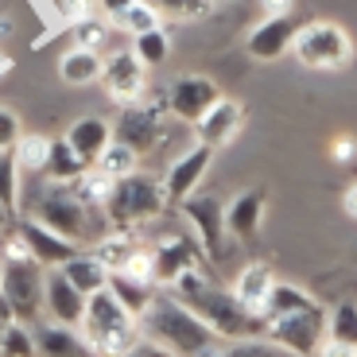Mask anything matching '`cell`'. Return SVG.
Wrapping results in <instances>:
<instances>
[{
    "mask_svg": "<svg viewBox=\"0 0 357 357\" xmlns=\"http://www.w3.org/2000/svg\"><path fill=\"white\" fill-rule=\"evenodd\" d=\"M167 291L175 295L187 311H195L222 342L264 338V319H260V314H252V311H245V307L233 299L229 287H222L214 276H210V268H206V264L183 272V276H178Z\"/></svg>",
    "mask_w": 357,
    "mask_h": 357,
    "instance_id": "6da1fadb",
    "label": "cell"
},
{
    "mask_svg": "<svg viewBox=\"0 0 357 357\" xmlns=\"http://www.w3.org/2000/svg\"><path fill=\"white\" fill-rule=\"evenodd\" d=\"M136 322H140V342L163 349L167 357H206L222 346V338L195 311L178 303L167 287H155Z\"/></svg>",
    "mask_w": 357,
    "mask_h": 357,
    "instance_id": "7a4b0ae2",
    "label": "cell"
},
{
    "mask_svg": "<svg viewBox=\"0 0 357 357\" xmlns=\"http://www.w3.org/2000/svg\"><path fill=\"white\" fill-rule=\"evenodd\" d=\"M24 218H36V222H43L47 229H54L59 237L74 241L78 249H82V245L101 241V237L109 233L105 210H98V206H86L78 195H74L70 183H47V187L36 195V202L27 206Z\"/></svg>",
    "mask_w": 357,
    "mask_h": 357,
    "instance_id": "3957f363",
    "label": "cell"
},
{
    "mask_svg": "<svg viewBox=\"0 0 357 357\" xmlns=\"http://www.w3.org/2000/svg\"><path fill=\"white\" fill-rule=\"evenodd\" d=\"M78 334L93 357H125L132 346H140V322H136L132 311H125L116 303L109 287L86 295Z\"/></svg>",
    "mask_w": 357,
    "mask_h": 357,
    "instance_id": "277c9868",
    "label": "cell"
},
{
    "mask_svg": "<svg viewBox=\"0 0 357 357\" xmlns=\"http://www.w3.org/2000/svg\"><path fill=\"white\" fill-rule=\"evenodd\" d=\"M167 214V195L163 183L148 171H132V175L116 178L113 195L105 202V222L116 233H140L144 225L160 222Z\"/></svg>",
    "mask_w": 357,
    "mask_h": 357,
    "instance_id": "5b68a950",
    "label": "cell"
},
{
    "mask_svg": "<svg viewBox=\"0 0 357 357\" xmlns=\"http://www.w3.org/2000/svg\"><path fill=\"white\" fill-rule=\"evenodd\" d=\"M291 54H295V63L307 66V70L334 74V70H346L354 63V39L334 20H307L295 31Z\"/></svg>",
    "mask_w": 357,
    "mask_h": 357,
    "instance_id": "8992f818",
    "label": "cell"
},
{
    "mask_svg": "<svg viewBox=\"0 0 357 357\" xmlns=\"http://www.w3.org/2000/svg\"><path fill=\"white\" fill-rule=\"evenodd\" d=\"M175 210L183 214L190 237L198 241V249H202V257L210 260V264H218V260L229 257V249L237 241L225 233V202H222V198H214V195H190L187 202H178Z\"/></svg>",
    "mask_w": 357,
    "mask_h": 357,
    "instance_id": "52a82bcc",
    "label": "cell"
},
{
    "mask_svg": "<svg viewBox=\"0 0 357 357\" xmlns=\"http://www.w3.org/2000/svg\"><path fill=\"white\" fill-rule=\"evenodd\" d=\"M163 113H167V98H160V93L155 98H144L136 105L121 109L116 121L109 125V132H113L116 144H125L128 152L148 155L163 136Z\"/></svg>",
    "mask_w": 357,
    "mask_h": 357,
    "instance_id": "ba28073f",
    "label": "cell"
},
{
    "mask_svg": "<svg viewBox=\"0 0 357 357\" xmlns=\"http://www.w3.org/2000/svg\"><path fill=\"white\" fill-rule=\"evenodd\" d=\"M264 338L272 346H280L284 354L291 357H314L319 346L326 342V311L311 307V311H299V314H284V319H268L264 322Z\"/></svg>",
    "mask_w": 357,
    "mask_h": 357,
    "instance_id": "9c48e42d",
    "label": "cell"
},
{
    "mask_svg": "<svg viewBox=\"0 0 357 357\" xmlns=\"http://www.w3.org/2000/svg\"><path fill=\"white\" fill-rule=\"evenodd\" d=\"M0 295L12 307L16 322L36 326L43 322V268L36 260H20V264H4L0 276Z\"/></svg>",
    "mask_w": 357,
    "mask_h": 357,
    "instance_id": "30bf717a",
    "label": "cell"
},
{
    "mask_svg": "<svg viewBox=\"0 0 357 357\" xmlns=\"http://www.w3.org/2000/svg\"><path fill=\"white\" fill-rule=\"evenodd\" d=\"M148 245H152V257H155V287H171L183 272L206 264L202 249L187 229L163 233L160 241H148Z\"/></svg>",
    "mask_w": 357,
    "mask_h": 357,
    "instance_id": "8fae6325",
    "label": "cell"
},
{
    "mask_svg": "<svg viewBox=\"0 0 357 357\" xmlns=\"http://www.w3.org/2000/svg\"><path fill=\"white\" fill-rule=\"evenodd\" d=\"M210 163H214V148H206V144H190L187 152H178L160 178L163 195H167V206H178V202H187L190 195H198Z\"/></svg>",
    "mask_w": 357,
    "mask_h": 357,
    "instance_id": "7c38bea8",
    "label": "cell"
},
{
    "mask_svg": "<svg viewBox=\"0 0 357 357\" xmlns=\"http://www.w3.org/2000/svg\"><path fill=\"white\" fill-rule=\"evenodd\" d=\"M101 86L121 109L148 98V78H144V66L136 63L132 51H113L101 63Z\"/></svg>",
    "mask_w": 357,
    "mask_h": 357,
    "instance_id": "4fadbf2b",
    "label": "cell"
},
{
    "mask_svg": "<svg viewBox=\"0 0 357 357\" xmlns=\"http://www.w3.org/2000/svg\"><path fill=\"white\" fill-rule=\"evenodd\" d=\"M218 98H222V89H218L214 78H206V74H178L167 89V113H175L187 125H198Z\"/></svg>",
    "mask_w": 357,
    "mask_h": 357,
    "instance_id": "5bb4252c",
    "label": "cell"
},
{
    "mask_svg": "<svg viewBox=\"0 0 357 357\" xmlns=\"http://www.w3.org/2000/svg\"><path fill=\"white\" fill-rule=\"evenodd\" d=\"M12 229L24 237V245H27V252H31V260H36L39 268H63L66 260L78 252V245L74 241H66V237H59L54 229H47L43 222H36V218H16V225Z\"/></svg>",
    "mask_w": 357,
    "mask_h": 357,
    "instance_id": "9a60e30c",
    "label": "cell"
},
{
    "mask_svg": "<svg viewBox=\"0 0 357 357\" xmlns=\"http://www.w3.org/2000/svg\"><path fill=\"white\" fill-rule=\"evenodd\" d=\"M295 31H299V20L295 16H264L245 39V51L257 59V63H276L284 54H291Z\"/></svg>",
    "mask_w": 357,
    "mask_h": 357,
    "instance_id": "2e32d148",
    "label": "cell"
},
{
    "mask_svg": "<svg viewBox=\"0 0 357 357\" xmlns=\"http://www.w3.org/2000/svg\"><path fill=\"white\" fill-rule=\"evenodd\" d=\"M82 311H86V295H82L59 268H47L43 272V314H47V322L78 326Z\"/></svg>",
    "mask_w": 357,
    "mask_h": 357,
    "instance_id": "e0dca14e",
    "label": "cell"
},
{
    "mask_svg": "<svg viewBox=\"0 0 357 357\" xmlns=\"http://www.w3.org/2000/svg\"><path fill=\"white\" fill-rule=\"evenodd\" d=\"M245 128V105L233 98H218L214 105L206 109V116L195 125L198 132V144H206V148H225V144L237 140V132Z\"/></svg>",
    "mask_w": 357,
    "mask_h": 357,
    "instance_id": "ac0fdd59",
    "label": "cell"
},
{
    "mask_svg": "<svg viewBox=\"0 0 357 357\" xmlns=\"http://www.w3.org/2000/svg\"><path fill=\"white\" fill-rule=\"evenodd\" d=\"M264 206H268V195L260 187H249V190H237V195L225 202V233L233 241H252L260 233V222H264Z\"/></svg>",
    "mask_w": 357,
    "mask_h": 357,
    "instance_id": "d6986e66",
    "label": "cell"
},
{
    "mask_svg": "<svg viewBox=\"0 0 357 357\" xmlns=\"http://www.w3.org/2000/svg\"><path fill=\"white\" fill-rule=\"evenodd\" d=\"M272 287H276L272 264H268V260H249V264H241V272L233 276L229 291L245 311H252V314L264 319V303H268V295H272Z\"/></svg>",
    "mask_w": 357,
    "mask_h": 357,
    "instance_id": "ffe728a7",
    "label": "cell"
},
{
    "mask_svg": "<svg viewBox=\"0 0 357 357\" xmlns=\"http://www.w3.org/2000/svg\"><path fill=\"white\" fill-rule=\"evenodd\" d=\"M31 342H36L39 357H93L89 346L82 342L78 326H59V322H36L31 326Z\"/></svg>",
    "mask_w": 357,
    "mask_h": 357,
    "instance_id": "44dd1931",
    "label": "cell"
},
{
    "mask_svg": "<svg viewBox=\"0 0 357 357\" xmlns=\"http://www.w3.org/2000/svg\"><path fill=\"white\" fill-rule=\"evenodd\" d=\"M63 140L70 144L74 155L89 167V163H98V155L105 152V144L113 140V132H109V121H101V116H78V121L66 128Z\"/></svg>",
    "mask_w": 357,
    "mask_h": 357,
    "instance_id": "7402d4cb",
    "label": "cell"
},
{
    "mask_svg": "<svg viewBox=\"0 0 357 357\" xmlns=\"http://www.w3.org/2000/svg\"><path fill=\"white\" fill-rule=\"evenodd\" d=\"M59 272H63V276L70 280V284L78 287L82 295L105 291V284H109V268L101 264V260L93 257V252H89V249H78V252H74V257L66 260L63 268H59Z\"/></svg>",
    "mask_w": 357,
    "mask_h": 357,
    "instance_id": "603a6c76",
    "label": "cell"
},
{
    "mask_svg": "<svg viewBox=\"0 0 357 357\" xmlns=\"http://www.w3.org/2000/svg\"><path fill=\"white\" fill-rule=\"evenodd\" d=\"M311 307H319V299H314L311 291H303L299 284H284V280H276V287H272V295H268V303H264V322L268 319H284V314L311 311Z\"/></svg>",
    "mask_w": 357,
    "mask_h": 357,
    "instance_id": "cb8c5ba5",
    "label": "cell"
},
{
    "mask_svg": "<svg viewBox=\"0 0 357 357\" xmlns=\"http://www.w3.org/2000/svg\"><path fill=\"white\" fill-rule=\"evenodd\" d=\"M59 78H63L66 86H89V82H101V54L82 51V47L66 51L63 59H59Z\"/></svg>",
    "mask_w": 357,
    "mask_h": 357,
    "instance_id": "d4e9b609",
    "label": "cell"
},
{
    "mask_svg": "<svg viewBox=\"0 0 357 357\" xmlns=\"http://www.w3.org/2000/svg\"><path fill=\"white\" fill-rule=\"evenodd\" d=\"M47 152H51V136L43 132H20V140L12 144V160H16L20 175H43Z\"/></svg>",
    "mask_w": 357,
    "mask_h": 357,
    "instance_id": "484cf974",
    "label": "cell"
},
{
    "mask_svg": "<svg viewBox=\"0 0 357 357\" xmlns=\"http://www.w3.org/2000/svg\"><path fill=\"white\" fill-rule=\"evenodd\" d=\"M86 171V163L74 155V148L66 140H51V152H47V183H74V178Z\"/></svg>",
    "mask_w": 357,
    "mask_h": 357,
    "instance_id": "4316f807",
    "label": "cell"
},
{
    "mask_svg": "<svg viewBox=\"0 0 357 357\" xmlns=\"http://www.w3.org/2000/svg\"><path fill=\"white\" fill-rule=\"evenodd\" d=\"M109 291H113V299L125 311H132L136 319H140V311L148 307V299L155 295V287L152 284H140V280H128V276H121V272H109Z\"/></svg>",
    "mask_w": 357,
    "mask_h": 357,
    "instance_id": "83f0119b",
    "label": "cell"
},
{
    "mask_svg": "<svg viewBox=\"0 0 357 357\" xmlns=\"http://www.w3.org/2000/svg\"><path fill=\"white\" fill-rule=\"evenodd\" d=\"M132 54H136V63H140L144 70L163 66V63L171 59V36L163 31V27H155V31H144V36L132 39Z\"/></svg>",
    "mask_w": 357,
    "mask_h": 357,
    "instance_id": "f1b7e54d",
    "label": "cell"
},
{
    "mask_svg": "<svg viewBox=\"0 0 357 357\" xmlns=\"http://www.w3.org/2000/svg\"><path fill=\"white\" fill-rule=\"evenodd\" d=\"M326 342L357 349V303H338L326 314Z\"/></svg>",
    "mask_w": 357,
    "mask_h": 357,
    "instance_id": "f546056e",
    "label": "cell"
},
{
    "mask_svg": "<svg viewBox=\"0 0 357 357\" xmlns=\"http://www.w3.org/2000/svg\"><path fill=\"white\" fill-rule=\"evenodd\" d=\"M70 187H74V195H78L86 206H98V210H105L109 195H113V178H109L105 171H98V167H86V171H82V175L70 183Z\"/></svg>",
    "mask_w": 357,
    "mask_h": 357,
    "instance_id": "4dcf8cb0",
    "label": "cell"
},
{
    "mask_svg": "<svg viewBox=\"0 0 357 357\" xmlns=\"http://www.w3.org/2000/svg\"><path fill=\"white\" fill-rule=\"evenodd\" d=\"M136 163H140V155H136V152H128L125 144L109 140V144H105V152L98 155V163H89V167L105 171V175L116 183V178H125V175H132V171H140Z\"/></svg>",
    "mask_w": 357,
    "mask_h": 357,
    "instance_id": "1f68e13d",
    "label": "cell"
},
{
    "mask_svg": "<svg viewBox=\"0 0 357 357\" xmlns=\"http://www.w3.org/2000/svg\"><path fill=\"white\" fill-rule=\"evenodd\" d=\"M160 20H198L210 12V0H140Z\"/></svg>",
    "mask_w": 357,
    "mask_h": 357,
    "instance_id": "d6a6232c",
    "label": "cell"
},
{
    "mask_svg": "<svg viewBox=\"0 0 357 357\" xmlns=\"http://www.w3.org/2000/svg\"><path fill=\"white\" fill-rule=\"evenodd\" d=\"M116 27H121V31H128V36H144V31H155V27H163L160 24V16H155L152 8H148V4H140V0H136V4H128L125 12H121V16L113 20Z\"/></svg>",
    "mask_w": 357,
    "mask_h": 357,
    "instance_id": "836d02e7",
    "label": "cell"
},
{
    "mask_svg": "<svg viewBox=\"0 0 357 357\" xmlns=\"http://www.w3.org/2000/svg\"><path fill=\"white\" fill-rule=\"evenodd\" d=\"M109 36H113V27H109L105 20H98V16H89V20H82V24H74V47H82V51L101 54V47L109 43Z\"/></svg>",
    "mask_w": 357,
    "mask_h": 357,
    "instance_id": "e575fe53",
    "label": "cell"
},
{
    "mask_svg": "<svg viewBox=\"0 0 357 357\" xmlns=\"http://www.w3.org/2000/svg\"><path fill=\"white\" fill-rule=\"evenodd\" d=\"M0 357H39L36 342H31V326L12 322L8 331H4V338H0Z\"/></svg>",
    "mask_w": 357,
    "mask_h": 357,
    "instance_id": "d590c367",
    "label": "cell"
},
{
    "mask_svg": "<svg viewBox=\"0 0 357 357\" xmlns=\"http://www.w3.org/2000/svg\"><path fill=\"white\" fill-rule=\"evenodd\" d=\"M16 140H20V116L12 109H0V152H12Z\"/></svg>",
    "mask_w": 357,
    "mask_h": 357,
    "instance_id": "8d00e7d4",
    "label": "cell"
},
{
    "mask_svg": "<svg viewBox=\"0 0 357 357\" xmlns=\"http://www.w3.org/2000/svg\"><path fill=\"white\" fill-rule=\"evenodd\" d=\"M357 155V140L349 132H342V136H334V144H331V160L334 163H349Z\"/></svg>",
    "mask_w": 357,
    "mask_h": 357,
    "instance_id": "74e56055",
    "label": "cell"
},
{
    "mask_svg": "<svg viewBox=\"0 0 357 357\" xmlns=\"http://www.w3.org/2000/svg\"><path fill=\"white\" fill-rule=\"evenodd\" d=\"M98 0H63V16H70V24H82V20L93 16Z\"/></svg>",
    "mask_w": 357,
    "mask_h": 357,
    "instance_id": "f35d334b",
    "label": "cell"
},
{
    "mask_svg": "<svg viewBox=\"0 0 357 357\" xmlns=\"http://www.w3.org/2000/svg\"><path fill=\"white\" fill-rule=\"evenodd\" d=\"M260 12H264V16H291L295 0H260Z\"/></svg>",
    "mask_w": 357,
    "mask_h": 357,
    "instance_id": "ab89813d",
    "label": "cell"
},
{
    "mask_svg": "<svg viewBox=\"0 0 357 357\" xmlns=\"http://www.w3.org/2000/svg\"><path fill=\"white\" fill-rule=\"evenodd\" d=\"M342 210H346L349 222H357V178L349 183L346 190H342Z\"/></svg>",
    "mask_w": 357,
    "mask_h": 357,
    "instance_id": "60d3db41",
    "label": "cell"
},
{
    "mask_svg": "<svg viewBox=\"0 0 357 357\" xmlns=\"http://www.w3.org/2000/svg\"><path fill=\"white\" fill-rule=\"evenodd\" d=\"M128 4H136V0H98V8L105 12L109 20H116V16H121V12L128 8Z\"/></svg>",
    "mask_w": 357,
    "mask_h": 357,
    "instance_id": "b9f144b4",
    "label": "cell"
},
{
    "mask_svg": "<svg viewBox=\"0 0 357 357\" xmlns=\"http://www.w3.org/2000/svg\"><path fill=\"white\" fill-rule=\"evenodd\" d=\"M314 357H357V349H346V346H334V342H322Z\"/></svg>",
    "mask_w": 357,
    "mask_h": 357,
    "instance_id": "7bdbcfd3",
    "label": "cell"
},
{
    "mask_svg": "<svg viewBox=\"0 0 357 357\" xmlns=\"http://www.w3.org/2000/svg\"><path fill=\"white\" fill-rule=\"evenodd\" d=\"M12 322H16V314H12V307L4 303V295H0V338H4V331H8Z\"/></svg>",
    "mask_w": 357,
    "mask_h": 357,
    "instance_id": "ee69618b",
    "label": "cell"
},
{
    "mask_svg": "<svg viewBox=\"0 0 357 357\" xmlns=\"http://www.w3.org/2000/svg\"><path fill=\"white\" fill-rule=\"evenodd\" d=\"M12 222H16V210H8V206L0 202V237L12 229Z\"/></svg>",
    "mask_w": 357,
    "mask_h": 357,
    "instance_id": "f6af8a7d",
    "label": "cell"
},
{
    "mask_svg": "<svg viewBox=\"0 0 357 357\" xmlns=\"http://www.w3.org/2000/svg\"><path fill=\"white\" fill-rule=\"evenodd\" d=\"M0 276H4V252H0Z\"/></svg>",
    "mask_w": 357,
    "mask_h": 357,
    "instance_id": "bcb514c9",
    "label": "cell"
}]
</instances>
